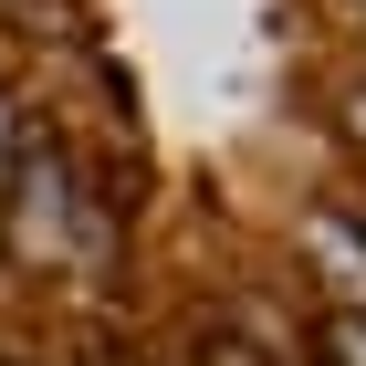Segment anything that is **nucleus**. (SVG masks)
<instances>
[{
    "label": "nucleus",
    "mask_w": 366,
    "mask_h": 366,
    "mask_svg": "<svg viewBox=\"0 0 366 366\" xmlns=\"http://www.w3.org/2000/svg\"><path fill=\"white\" fill-rule=\"evenodd\" d=\"M335 356H345V366H366V325H356V314L335 325Z\"/></svg>",
    "instance_id": "f257e3e1"
}]
</instances>
